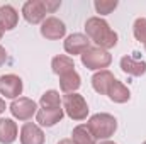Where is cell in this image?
<instances>
[{
  "mask_svg": "<svg viewBox=\"0 0 146 144\" xmlns=\"http://www.w3.org/2000/svg\"><path fill=\"white\" fill-rule=\"evenodd\" d=\"M107 95H109L110 100H112V102H115V104H124V102H127V100H129V97H131V93H129L127 87H126L124 83H121L119 80H114V81L110 83Z\"/></svg>",
  "mask_w": 146,
  "mask_h": 144,
  "instance_id": "2e32d148",
  "label": "cell"
},
{
  "mask_svg": "<svg viewBox=\"0 0 146 144\" xmlns=\"http://www.w3.org/2000/svg\"><path fill=\"white\" fill-rule=\"evenodd\" d=\"M95 10L102 15H107L110 14L115 7H117V0H95Z\"/></svg>",
  "mask_w": 146,
  "mask_h": 144,
  "instance_id": "44dd1931",
  "label": "cell"
},
{
  "mask_svg": "<svg viewBox=\"0 0 146 144\" xmlns=\"http://www.w3.org/2000/svg\"><path fill=\"white\" fill-rule=\"evenodd\" d=\"M114 80H115V78H114V75H112L109 70H102V71L95 73V75L92 76V87H94V90H95L97 93L107 95L110 83H112Z\"/></svg>",
  "mask_w": 146,
  "mask_h": 144,
  "instance_id": "7c38bea8",
  "label": "cell"
},
{
  "mask_svg": "<svg viewBox=\"0 0 146 144\" xmlns=\"http://www.w3.org/2000/svg\"><path fill=\"white\" fill-rule=\"evenodd\" d=\"M100 144H115V143H110V141H104V143H100Z\"/></svg>",
  "mask_w": 146,
  "mask_h": 144,
  "instance_id": "4316f807",
  "label": "cell"
},
{
  "mask_svg": "<svg viewBox=\"0 0 146 144\" xmlns=\"http://www.w3.org/2000/svg\"><path fill=\"white\" fill-rule=\"evenodd\" d=\"M133 31H134V37H136L139 42H146V19L145 17L136 19Z\"/></svg>",
  "mask_w": 146,
  "mask_h": 144,
  "instance_id": "7402d4cb",
  "label": "cell"
},
{
  "mask_svg": "<svg viewBox=\"0 0 146 144\" xmlns=\"http://www.w3.org/2000/svg\"><path fill=\"white\" fill-rule=\"evenodd\" d=\"M5 61H7V53H5V49L0 46V66H2Z\"/></svg>",
  "mask_w": 146,
  "mask_h": 144,
  "instance_id": "603a6c76",
  "label": "cell"
},
{
  "mask_svg": "<svg viewBox=\"0 0 146 144\" xmlns=\"http://www.w3.org/2000/svg\"><path fill=\"white\" fill-rule=\"evenodd\" d=\"M63 105H65V112L73 120H83L88 115V105H87L85 98L78 93H66Z\"/></svg>",
  "mask_w": 146,
  "mask_h": 144,
  "instance_id": "5b68a950",
  "label": "cell"
},
{
  "mask_svg": "<svg viewBox=\"0 0 146 144\" xmlns=\"http://www.w3.org/2000/svg\"><path fill=\"white\" fill-rule=\"evenodd\" d=\"M143 144H146V141H145V143H143Z\"/></svg>",
  "mask_w": 146,
  "mask_h": 144,
  "instance_id": "f1b7e54d",
  "label": "cell"
},
{
  "mask_svg": "<svg viewBox=\"0 0 146 144\" xmlns=\"http://www.w3.org/2000/svg\"><path fill=\"white\" fill-rule=\"evenodd\" d=\"M73 143L75 144H95V137L88 131L87 126H76L73 129Z\"/></svg>",
  "mask_w": 146,
  "mask_h": 144,
  "instance_id": "d6986e66",
  "label": "cell"
},
{
  "mask_svg": "<svg viewBox=\"0 0 146 144\" xmlns=\"http://www.w3.org/2000/svg\"><path fill=\"white\" fill-rule=\"evenodd\" d=\"M37 122L44 127H53L54 124H58L63 119V108H39L37 110Z\"/></svg>",
  "mask_w": 146,
  "mask_h": 144,
  "instance_id": "8fae6325",
  "label": "cell"
},
{
  "mask_svg": "<svg viewBox=\"0 0 146 144\" xmlns=\"http://www.w3.org/2000/svg\"><path fill=\"white\" fill-rule=\"evenodd\" d=\"M90 48V39L83 34H72L65 41V51L68 54H83Z\"/></svg>",
  "mask_w": 146,
  "mask_h": 144,
  "instance_id": "9c48e42d",
  "label": "cell"
},
{
  "mask_svg": "<svg viewBox=\"0 0 146 144\" xmlns=\"http://www.w3.org/2000/svg\"><path fill=\"white\" fill-rule=\"evenodd\" d=\"M145 49H146V42H145Z\"/></svg>",
  "mask_w": 146,
  "mask_h": 144,
  "instance_id": "83f0119b",
  "label": "cell"
},
{
  "mask_svg": "<svg viewBox=\"0 0 146 144\" xmlns=\"http://www.w3.org/2000/svg\"><path fill=\"white\" fill-rule=\"evenodd\" d=\"M85 31H87V37L95 44H99V48L102 49H110L117 44V34L100 17H90L85 22Z\"/></svg>",
  "mask_w": 146,
  "mask_h": 144,
  "instance_id": "6da1fadb",
  "label": "cell"
},
{
  "mask_svg": "<svg viewBox=\"0 0 146 144\" xmlns=\"http://www.w3.org/2000/svg\"><path fill=\"white\" fill-rule=\"evenodd\" d=\"M112 61L109 51L102 49V48H88L83 54H82V63L85 68L88 70H104L107 68Z\"/></svg>",
  "mask_w": 146,
  "mask_h": 144,
  "instance_id": "277c9868",
  "label": "cell"
},
{
  "mask_svg": "<svg viewBox=\"0 0 146 144\" xmlns=\"http://www.w3.org/2000/svg\"><path fill=\"white\" fill-rule=\"evenodd\" d=\"M56 107H61L60 93L56 90H48L41 97V108H56Z\"/></svg>",
  "mask_w": 146,
  "mask_h": 144,
  "instance_id": "ffe728a7",
  "label": "cell"
},
{
  "mask_svg": "<svg viewBox=\"0 0 146 144\" xmlns=\"http://www.w3.org/2000/svg\"><path fill=\"white\" fill-rule=\"evenodd\" d=\"M19 22V14L12 5H2L0 7V26L3 31H10L17 26Z\"/></svg>",
  "mask_w": 146,
  "mask_h": 144,
  "instance_id": "4fadbf2b",
  "label": "cell"
},
{
  "mask_svg": "<svg viewBox=\"0 0 146 144\" xmlns=\"http://www.w3.org/2000/svg\"><path fill=\"white\" fill-rule=\"evenodd\" d=\"M21 144H44V132L33 122H26L21 129Z\"/></svg>",
  "mask_w": 146,
  "mask_h": 144,
  "instance_id": "30bf717a",
  "label": "cell"
},
{
  "mask_svg": "<svg viewBox=\"0 0 146 144\" xmlns=\"http://www.w3.org/2000/svg\"><path fill=\"white\" fill-rule=\"evenodd\" d=\"M60 87L65 93H75L78 88H80V75L75 71L65 73L60 76Z\"/></svg>",
  "mask_w": 146,
  "mask_h": 144,
  "instance_id": "e0dca14e",
  "label": "cell"
},
{
  "mask_svg": "<svg viewBox=\"0 0 146 144\" xmlns=\"http://www.w3.org/2000/svg\"><path fill=\"white\" fill-rule=\"evenodd\" d=\"M51 68H53V71L56 73V75L61 76V75H65V73L73 71L75 63H73L72 58H68V56H65V54H60V56H54V58H53Z\"/></svg>",
  "mask_w": 146,
  "mask_h": 144,
  "instance_id": "ac0fdd59",
  "label": "cell"
},
{
  "mask_svg": "<svg viewBox=\"0 0 146 144\" xmlns=\"http://www.w3.org/2000/svg\"><path fill=\"white\" fill-rule=\"evenodd\" d=\"M87 127L95 139H109L117 129V120L110 114H95L90 117Z\"/></svg>",
  "mask_w": 146,
  "mask_h": 144,
  "instance_id": "3957f363",
  "label": "cell"
},
{
  "mask_svg": "<svg viewBox=\"0 0 146 144\" xmlns=\"http://www.w3.org/2000/svg\"><path fill=\"white\" fill-rule=\"evenodd\" d=\"M60 7V2H53V0H29L24 3L22 7V14L24 19L31 24H39L42 20H46V14L54 12Z\"/></svg>",
  "mask_w": 146,
  "mask_h": 144,
  "instance_id": "7a4b0ae2",
  "label": "cell"
},
{
  "mask_svg": "<svg viewBox=\"0 0 146 144\" xmlns=\"http://www.w3.org/2000/svg\"><path fill=\"white\" fill-rule=\"evenodd\" d=\"M2 36H3V27L0 26V39H2Z\"/></svg>",
  "mask_w": 146,
  "mask_h": 144,
  "instance_id": "484cf974",
  "label": "cell"
},
{
  "mask_svg": "<svg viewBox=\"0 0 146 144\" xmlns=\"http://www.w3.org/2000/svg\"><path fill=\"white\" fill-rule=\"evenodd\" d=\"M3 110H5V102H3V100L0 98V114H2Z\"/></svg>",
  "mask_w": 146,
  "mask_h": 144,
  "instance_id": "d4e9b609",
  "label": "cell"
},
{
  "mask_svg": "<svg viewBox=\"0 0 146 144\" xmlns=\"http://www.w3.org/2000/svg\"><path fill=\"white\" fill-rule=\"evenodd\" d=\"M121 68L124 73H127L131 76H141L146 73V63L139 61V59H134L133 56H124L121 59Z\"/></svg>",
  "mask_w": 146,
  "mask_h": 144,
  "instance_id": "5bb4252c",
  "label": "cell"
},
{
  "mask_svg": "<svg viewBox=\"0 0 146 144\" xmlns=\"http://www.w3.org/2000/svg\"><path fill=\"white\" fill-rule=\"evenodd\" d=\"M0 93L7 98H15L22 93V80L17 75L0 76Z\"/></svg>",
  "mask_w": 146,
  "mask_h": 144,
  "instance_id": "52a82bcc",
  "label": "cell"
},
{
  "mask_svg": "<svg viewBox=\"0 0 146 144\" xmlns=\"http://www.w3.org/2000/svg\"><path fill=\"white\" fill-rule=\"evenodd\" d=\"M58 144H75V143H73L72 139H63V141H60Z\"/></svg>",
  "mask_w": 146,
  "mask_h": 144,
  "instance_id": "cb8c5ba5",
  "label": "cell"
},
{
  "mask_svg": "<svg viewBox=\"0 0 146 144\" xmlns=\"http://www.w3.org/2000/svg\"><path fill=\"white\" fill-rule=\"evenodd\" d=\"M17 139V124L12 119H0V143L10 144Z\"/></svg>",
  "mask_w": 146,
  "mask_h": 144,
  "instance_id": "9a60e30c",
  "label": "cell"
},
{
  "mask_svg": "<svg viewBox=\"0 0 146 144\" xmlns=\"http://www.w3.org/2000/svg\"><path fill=\"white\" fill-rule=\"evenodd\" d=\"M66 32V27L65 24L56 19V17H48L42 26H41V34L46 37V39H51V41H56V39H61Z\"/></svg>",
  "mask_w": 146,
  "mask_h": 144,
  "instance_id": "ba28073f",
  "label": "cell"
},
{
  "mask_svg": "<svg viewBox=\"0 0 146 144\" xmlns=\"http://www.w3.org/2000/svg\"><path fill=\"white\" fill-rule=\"evenodd\" d=\"M36 102L26 97H19L10 104V112L19 120H29L36 114Z\"/></svg>",
  "mask_w": 146,
  "mask_h": 144,
  "instance_id": "8992f818",
  "label": "cell"
}]
</instances>
